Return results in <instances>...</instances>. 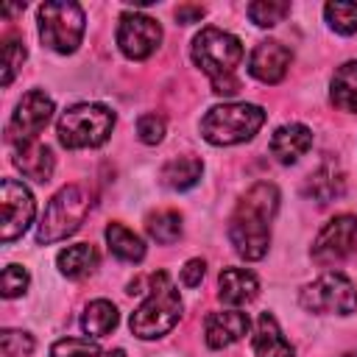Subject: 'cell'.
<instances>
[{
    "instance_id": "cell-14",
    "label": "cell",
    "mask_w": 357,
    "mask_h": 357,
    "mask_svg": "<svg viewBox=\"0 0 357 357\" xmlns=\"http://www.w3.org/2000/svg\"><path fill=\"white\" fill-rule=\"evenodd\" d=\"M248 332V315L240 310H218L209 312L204 321V335L209 349H226L237 343Z\"/></svg>"
},
{
    "instance_id": "cell-13",
    "label": "cell",
    "mask_w": 357,
    "mask_h": 357,
    "mask_svg": "<svg viewBox=\"0 0 357 357\" xmlns=\"http://www.w3.org/2000/svg\"><path fill=\"white\" fill-rule=\"evenodd\" d=\"M290 59L293 56L282 42L265 39V42H259L254 47L251 61H248V73L262 84H279L284 78L287 67H290Z\"/></svg>"
},
{
    "instance_id": "cell-28",
    "label": "cell",
    "mask_w": 357,
    "mask_h": 357,
    "mask_svg": "<svg viewBox=\"0 0 357 357\" xmlns=\"http://www.w3.org/2000/svg\"><path fill=\"white\" fill-rule=\"evenodd\" d=\"M287 14H290V3L257 0V3L248 6V17H251V22H257V25H262V28H271V25L282 22Z\"/></svg>"
},
{
    "instance_id": "cell-18",
    "label": "cell",
    "mask_w": 357,
    "mask_h": 357,
    "mask_svg": "<svg viewBox=\"0 0 357 357\" xmlns=\"http://www.w3.org/2000/svg\"><path fill=\"white\" fill-rule=\"evenodd\" d=\"M254 354L257 357H293V346L284 340L276 318L271 312H259L254 332Z\"/></svg>"
},
{
    "instance_id": "cell-24",
    "label": "cell",
    "mask_w": 357,
    "mask_h": 357,
    "mask_svg": "<svg viewBox=\"0 0 357 357\" xmlns=\"http://www.w3.org/2000/svg\"><path fill=\"white\" fill-rule=\"evenodd\" d=\"M50 357H126L123 349H100L84 337H64L50 346Z\"/></svg>"
},
{
    "instance_id": "cell-11",
    "label": "cell",
    "mask_w": 357,
    "mask_h": 357,
    "mask_svg": "<svg viewBox=\"0 0 357 357\" xmlns=\"http://www.w3.org/2000/svg\"><path fill=\"white\" fill-rule=\"evenodd\" d=\"M0 209H3V243L17 240L33 220L36 204L33 195L25 184L14 181V178H3L0 184Z\"/></svg>"
},
{
    "instance_id": "cell-30",
    "label": "cell",
    "mask_w": 357,
    "mask_h": 357,
    "mask_svg": "<svg viewBox=\"0 0 357 357\" xmlns=\"http://www.w3.org/2000/svg\"><path fill=\"white\" fill-rule=\"evenodd\" d=\"M3 56H6V61H3V67H6V73H3V84L8 86L11 78H14V73H17V70L22 67V61H25V47H22V42H20V39H6Z\"/></svg>"
},
{
    "instance_id": "cell-2",
    "label": "cell",
    "mask_w": 357,
    "mask_h": 357,
    "mask_svg": "<svg viewBox=\"0 0 357 357\" xmlns=\"http://www.w3.org/2000/svg\"><path fill=\"white\" fill-rule=\"evenodd\" d=\"M192 61L201 73L209 75L215 95H237L240 81L234 78L237 64L243 61V42L220 28H204L192 39Z\"/></svg>"
},
{
    "instance_id": "cell-34",
    "label": "cell",
    "mask_w": 357,
    "mask_h": 357,
    "mask_svg": "<svg viewBox=\"0 0 357 357\" xmlns=\"http://www.w3.org/2000/svg\"><path fill=\"white\" fill-rule=\"evenodd\" d=\"M204 17V8L201 6H178L176 8V20L181 25H190V22H198Z\"/></svg>"
},
{
    "instance_id": "cell-29",
    "label": "cell",
    "mask_w": 357,
    "mask_h": 357,
    "mask_svg": "<svg viewBox=\"0 0 357 357\" xmlns=\"http://www.w3.org/2000/svg\"><path fill=\"white\" fill-rule=\"evenodd\" d=\"M0 346H3V357H28L33 351V337L28 332L6 329L0 335Z\"/></svg>"
},
{
    "instance_id": "cell-22",
    "label": "cell",
    "mask_w": 357,
    "mask_h": 357,
    "mask_svg": "<svg viewBox=\"0 0 357 357\" xmlns=\"http://www.w3.org/2000/svg\"><path fill=\"white\" fill-rule=\"evenodd\" d=\"M106 243H109V251L123 262H139L145 257V243L123 223L106 226Z\"/></svg>"
},
{
    "instance_id": "cell-7",
    "label": "cell",
    "mask_w": 357,
    "mask_h": 357,
    "mask_svg": "<svg viewBox=\"0 0 357 357\" xmlns=\"http://www.w3.org/2000/svg\"><path fill=\"white\" fill-rule=\"evenodd\" d=\"M84 8L78 3H45L39 8V36L56 53H73L84 36Z\"/></svg>"
},
{
    "instance_id": "cell-33",
    "label": "cell",
    "mask_w": 357,
    "mask_h": 357,
    "mask_svg": "<svg viewBox=\"0 0 357 357\" xmlns=\"http://www.w3.org/2000/svg\"><path fill=\"white\" fill-rule=\"evenodd\" d=\"M204 271H206L204 259H190V262L181 268V282H184L187 287H198L201 279H204Z\"/></svg>"
},
{
    "instance_id": "cell-4",
    "label": "cell",
    "mask_w": 357,
    "mask_h": 357,
    "mask_svg": "<svg viewBox=\"0 0 357 357\" xmlns=\"http://www.w3.org/2000/svg\"><path fill=\"white\" fill-rule=\"evenodd\" d=\"M112 128H114V112L106 109L103 103H75L67 112H61L56 123L59 142L70 151L103 145Z\"/></svg>"
},
{
    "instance_id": "cell-32",
    "label": "cell",
    "mask_w": 357,
    "mask_h": 357,
    "mask_svg": "<svg viewBox=\"0 0 357 357\" xmlns=\"http://www.w3.org/2000/svg\"><path fill=\"white\" fill-rule=\"evenodd\" d=\"M25 287H28V271L22 265H6V271H3V296L14 298V296L25 293Z\"/></svg>"
},
{
    "instance_id": "cell-31",
    "label": "cell",
    "mask_w": 357,
    "mask_h": 357,
    "mask_svg": "<svg viewBox=\"0 0 357 357\" xmlns=\"http://www.w3.org/2000/svg\"><path fill=\"white\" fill-rule=\"evenodd\" d=\"M137 134H139V139L145 145H156L165 137V120L159 114H142L137 120Z\"/></svg>"
},
{
    "instance_id": "cell-12",
    "label": "cell",
    "mask_w": 357,
    "mask_h": 357,
    "mask_svg": "<svg viewBox=\"0 0 357 357\" xmlns=\"http://www.w3.org/2000/svg\"><path fill=\"white\" fill-rule=\"evenodd\" d=\"M53 114V100L42 92V89H31L22 95V100L17 103V112L11 114V123H8V139L14 145L20 142H31L36 139V134L47 126Z\"/></svg>"
},
{
    "instance_id": "cell-16",
    "label": "cell",
    "mask_w": 357,
    "mask_h": 357,
    "mask_svg": "<svg viewBox=\"0 0 357 357\" xmlns=\"http://www.w3.org/2000/svg\"><path fill=\"white\" fill-rule=\"evenodd\" d=\"M218 296L223 304L229 307H240V304H248L251 298H257L259 293V282L251 271L245 268H226L218 279Z\"/></svg>"
},
{
    "instance_id": "cell-17",
    "label": "cell",
    "mask_w": 357,
    "mask_h": 357,
    "mask_svg": "<svg viewBox=\"0 0 357 357\" xmlns=\"http://www.w3.org/2000/svg\"><path fill=\"white\" fill-rule=\"evenodd\" d=\"M14 165L22 170V176H28L33 181H47L56 159H53V151L47 145L31 139V142H20L14 148Z\"/></svg>"
},
{
    "instance_id": "cell-19",
    "label": "cell",
    "mask_w": 357,
    "mask_h": 357,
    "mask_svg": "<svg viewBox=\"0 0 357 357\" xmlns=\"http://www.w3.org/2000/svg\"><path fill=\"white\" fill-rule=\"evenodd\" d=\"M201 173H204L201 159H195V156H176V159L162 165L159 181L165 187H170V190H190V187L198 184Z\"/></svg>"
},
{
    "instance_id": "cell-15",
    "label": "cell",
    "mask_w": 357,
    "mask_h": 357,
    "mask_svg": "<svg viewBox=\"0 0 357 357\" xmlns=\"http://www.w3.org/2000/svg\"><path fill=\"white\" fill-rule=\"evenodd\" d=\"M310 145H312V131L301 123H287V126L276 128L273 137H271V153L282 165L298 162L310 151Z\"/></svg>"
},
{
    "instance_id": "cell-21",
    "label": "cell",
    "mask_w": 357,
    "mask_h": 357,
    "mask_svg": "<svg viewBox=\"0 0 357 357\" xmlns=\"http://www.w3.org/2000/svg\"><path fill=\"white\" fill-rule=\"evenodd\" d=\"M329 98L340 112H357V61L337 67L329 84Z\"/></svg>"
},
{
    "instance_id": "cell-20",
    "label": "cell",
    "mask_w": 357,
    "mask_h": 357,
    "mask_svg": "<svg viewBox=\"0 0 357 357\" xmlns=\"http://www.w3.org/2000/svg\"><path fill=\"white\" fill-rule=\"evenodd\" d=\"M59 271L67 279H84L98 268V251L89 243H78V245H67L64 251H59L56 257Z\"/></svg>"
},
{
    "instance_id": "cell-6",
    "label": "cell",
    "mask_w": 357,
    "mask_h": 357,
    "mask_svg": "<svg viewBox=\"0 0 357 357\" xmlns=\"http://www.w3.org/2000/svg\"><path fill=\"white\" fill-rule=\"evenodd\" d=\"M89 212V195L78 184L61 187L45 206V215L36 229V243H59L78 231Z\"/></svg>"
},
{
    "instance_id": "cell-23",
    "label": "cell",
    "mask_w": 357,
    "mask_h": 357,
    "mask_svg": "<svg viewBox=\"0 0 357 357\" xmlns=\"http://www.w3.org/2000/svg\"><path fill=\"white\" fill-rule=\"evenodd\" d=\"M117 307L106 298H98V301H89V307L84 310L81 315V329L89 335V337H103L109 335L114 326H117Z\"/></svg>"
},
{
    "instance_id": "cell-26",
    "label": "cell",
    "mask_w": 357,
    "mask_h": 357,
    "mask_svg": "<svg viewBox=\"0 0 357 357\" xmlns=\"http://www.w3.org/2000/svg\"><path fill=\"white\" fill-rule=\"evenodd\" d=\"M343 192V178H340V173H335L332 167H321L315 176H310V181H307V195H312V198H318L321 204L324 201H332L335 195H340Z\"/></svg>"
},
{
    "instance_id": "cell-9",
    "label": "cell",
    "mask_w": 357,
    "mask_h": 357,
    "mask_svg": "<svg viewBox=\"0 0 357 357\" xmlns=\"http://www.w3.org/2000/svg\"><path fill=\"white\" fill-rule=\"evenodd\" d=\"M357 251V218L337 215L332 218L312 243V259L318 265H332Z\"/></svg>"
},
{
    "instance_id": "cell-27",
    "label": "cell",
    "mask_w": 357,
    "mask_h": 357,
    "mask_svg": "<svg viewBox=\"0 0 357 357\" xmlns=\"http://www.w3.org/2000/svg\"><path fill=\"white\" fill-rule=\"evenodd\" d=\"M324 14H326V22L337 33L343 36L357 33V3H326Z\"/></svg>"
},
{
    "instance_id": "cell-25",
    "label": "cell",
    "mask_w": 357,
    "mask_h": 357,
    "mask_svg": "<svg viewBox=\"0 0 357 357\" xmlns=\"http://www.w3.org/2000/svg\"><path fill=\"white\" fill-rule=\"evenodd\" d=\"M145 229H148V234H151L156 243L170 245V243H176L178 234H181V218H178V212L162 209V212H156V215H148Z\"/></svg>"
},
{
    "instance_id": "cell-10",
    "label": "cell",
    "mask_w": 357,
    "mask_h": 357,
    "mask_svg": "<svg viewBox=\"0 0 357 357\" xmlns=\"http://www.w3.org/2000/svg\"><path fill=\"white\" fill-rule=\"evenodd\" d=\"M159 42H162V28H159V22L153 20V17H148V14H131V11H126L123 17H120V25H117V45H120V50L128 56V59H137V61H142V59H148L156 47H159Z\"/></svg>"
},
{
    "instance_id": "cell-1",
    "label": "cell",
    "mask_w": 357,
    "mask_h": 357,
    "mask_svg": "<svg viewBox=\"0 0 357 357\" xmlns=\"http://www.w3.org/2000/svg\"><path fill=\"white\" fill-rule=\"evenodd\" d=\"M279 209V190L257 181L237 204L229 220V240L243 259H262L271 243V220Z\"/></svg>"
},
{
    "instance_id": "cell-8",
    "label": "cell",
    "mask_w": 357,
    "mask_h": 357,
    "mask_svg": "<svg viewBox=\"0 0 357 357\" xmlns=\"http://www.w3.org/2000/svg\"><path fill=\"white\" fill-rule=\"evenodd\" d=\"M301 307L307 312H337V315H349L357 310V287L351 284L349 276L343 273H324L318 276L312 284H307L301 290Z\"/></svg>"
},
{
    "instance_id": "cell-35",
    "label": "cell",
    "mask_w": 357,
    "mask_h": 357,
    "mask_svg": "<svg viewBox=\"0 0 357 357\" xmlns=\"http://www.w3.org/2000/svg\"><path fill=\"white\" fill-rule=\"evenodd\" d=\"M343 357H357V351H349V354H343Z\"/></svg>"
},
{
    "instance_id": "cell-3",
    "label": "cell",
    "mask_w": 357,
    "mask_h": 357,
    "mask_svg": "<svg viewBox=\"0 0 357 357\" xmlns=\"http://www.w3.org/2000/svg\"><path fill=\"white\" fill-rule=\"evenodd\" d=\"M181 318V296L165 271L153 273L148 298L131 312V332L142 340L167 335Z\"/></svg>"
},
{
    "instance_id": "cell-5",
    "label": "cell",
    "mask_w": 357,
    "mask_h": 357,
    "mask_svg": "<svg viewBox=\"0 0 357 357\" xmlns=\"http://www.w3.org/2000/svg\"><path fill=\"white\" fill-rule=\"evenodd\" d=\"M265 123V109L257 103L212 106L201 120V137L212 145H237L251 139Z\"/></svg>"
}]
</instances>
